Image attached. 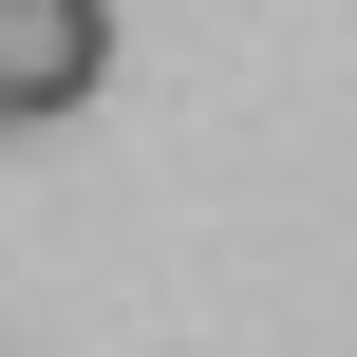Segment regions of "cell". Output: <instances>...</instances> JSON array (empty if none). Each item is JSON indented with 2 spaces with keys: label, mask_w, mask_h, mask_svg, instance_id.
Wrapping results in <instances>:
<instances>
[{
  "label": "cell",
  "mask_w": 357,
  "mask_h": 357,
  "mask_svg": "<svg viewBox=\"0 0 357 357\" xmlns=\"http://www.w3.org/2000/svg\"><path fill=\"white\" fill-rule=\"evenodd\" d=\"M113 75V0H0V113L38 132V113H75Z\"/></svg>",
  "instance_id": "1"
},
{
  "label": "cell",
  "mask_w": 357,
  "mask_h": 357,
  "mask_svg": "<svg viewBox=\"0 0 357 357\" xmlns=\"http://www.w3.org/2000/svg\"><path fill=\"white\" fill-rule=\"evenodd\" d=\"M0 132H19V113H0Z\"/></svg>",
  "instance_id": "2"
}]
</instances>
